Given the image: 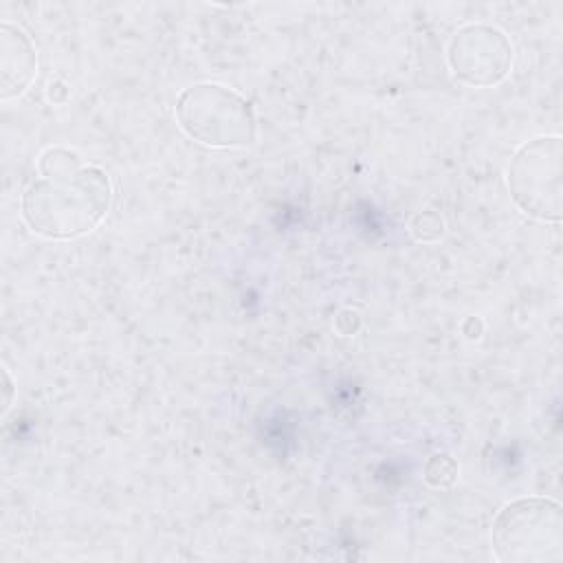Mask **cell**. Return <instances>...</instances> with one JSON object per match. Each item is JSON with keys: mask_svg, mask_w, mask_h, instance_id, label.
<instances>
[{"mask_svg": "<svg viewBox=\"0 0 563 563\" xmlns=\"http://www.w3.org/2000/svg\"><path fill=\"white\" fill-rule=\"evenodd\" d=\"M112 183L68 147H48L37 158V178L22 194L26 227L46 240H73L90 233L108 216Z\"/></svg>", "mask_w": 563, "mask_h": 563, "instance_id": "6da1fadb", "label": "cell"}, {"mask_svg": "<svg viewBox=\"0 0 563 563\" xmlns=\"http://www.w3.org/2000/svg\"><path fill=\"white\" fill-rule=\"evenodd\" d=\"M180 130L207 147H244L257 136L253 103L222 84L205 81L185 88L176 101Z\"/></svg>", "mask_w": 563, "mask_h": 563, "instance_id": "7a4b0ae2", "label": "cell"}, {"mask_svg": "<svg viewBox=\"0 0 563 563\" xmlns=\"http://www.w3.org/2000/svg\"><path fill=\"white\" fill-rule=\"evenodd\" d=\"M490 543L497 561L548 563L563 556V510L550 497H519L495 517Z\"/></svg>", "mask_w": 563, "mask_h": 563, "instance_id": "3957f363", "label": "cell"}, {"mask_svg": "<svg viewBox=\"0 0 563 563\" xmlns=\"http://www.w3.org/2000/svg\"><path fill=\"white\" fill-rule=\"evenodd\" d=\"M561 136H537L523 143L508 165V189L515 205L537 220H561Z\"/></svg>", "mask_w": 563, "mask_h": 563, "instance_id": "277c9868", "label": "cell"}, {"mask_svg": "<svg viewBox=\"0 0 563 563\" xmlns=\"http://www.w3.org/2000/svg\"><path fill=\"white\" fill-rule=\"evenodd\" d=\"M453 75L475 88L499 84L512 66V44L504 31L490 24H466L449 44Z\"/></svg>", "mask_w": 563, "mask_h": 563, "instance_id": "5b68a950", "label": "cell"}, {"mask_svg": "<svg viewBox=\"0 0 563 563\" xmlns=\"http://www.w3.org/2000/svg\"><path fill=\"white\" fill-rule=\"evenodd\" d=\"M37 75V53L29 33L13 24H0V97H20Z\"/></svg>", "mask_w": 563, "mask_h": 563, "instance_id": "8992f818", "label": "cell"}, {"mask_svg": "<svg viewBox=\"0 0 563 563\" xmlns=\"http://www.w3.org/2000/svg\"><path fill=\"white\" fill-rule=\"evenodd\" d=\"M457 462L446 453H435L424 464V479L433 488H446L457 479Z\"/></svg>", "mask_w": 563, "mask_h": 563, "instance_id": "52a82bcc", "label": "cell"}, {"mask_svg": "<svg viewBox=\"0 0 563 563\" xmlns=\"http://www.w3.org/2000/svg\"><path fill=\"white\" fill-rule=\"evenodd\" d=\"M411 235L418 240V242H433L442 235L444 231V222L438 213L433 211H420L418 216H413L411 220Z\"/></svg>", "mask_w": 563, "mask_h": 563, "instance_id": "ba28073f", "label": "cell"}, {"mask_svg": "<svg viewBox=\"0 0 563 563\" xmlns=\"http://www.w3.org/2000/svg\"><path fill=\"white\" fill-rule=\"evenodd\" d=\"M2 378H4V405H2V411H7L11 407V376L7 372V367L2 369Z\"/></svg>", "mask_w": 563, "mask_h": 563, "instance_id": "9c48e42d", "label": "cell"}]
</instances>
